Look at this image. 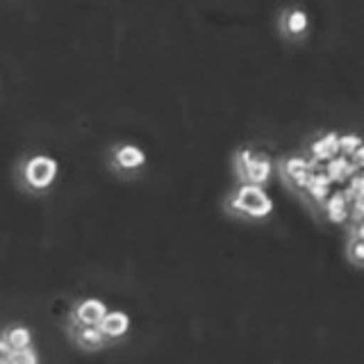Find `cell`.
Returning <instances> with one entry per match:
<instances>
[{
  "label": "cell",
  "mask_w": 364,
  "mask_h": 364,
  "mask_svg": "<svg viewBox=\"0 0 364 364\" xmlns=\"http://www.w3.org/2000/svg\"><path fill=\"white\" fill-rule=\"evenodd\" d=\"M221 208L228 216L246 223H264L276 212V205H273V198L267 187L248 185V182H237L225 193Z\"/></svg>",
  "instance_id": "6da1fadb"
},
{
  "label": "cell",
  "mask_w": 364,
  "mask_h": 364,
  "mask_svg": "<svg viewBox=\"0 0 364 364\" xmlns=\"http://www.w3.org/2000/svg\"><path fill=\"white\" fill-rule=\"evenodd\" d=\"M60 178V162L48 153H28L14 166V180L30 196H46Z\"/></svg>",
  "instance_id": "7a4b0ae2"
},
{
  "label": "cell",
  "mask_w": 364,
  "mask_h": 364,
  "mask_svg": "<svg viewBox=\"0 0 364 364\" xmlns=\"http://www.w3.org/2000/svg\"><path fill=\"white\" fill-rule=\"evenodd\" d=\"M273 173H278V159L264 148L244 144L232 153V176L237 182L269 187Z\"/></svg>",
  "instance_id": "3957f363"
},
{
  "label": "cell",
  "mask_w": 364,
  "mask_h": 364,
  "mask_svg": "<svg viewBox=\"0 0 364 364\" xmlns=\"http://www.w3.org/2000/svg\"><path fill=\"white\" fill-rule=\"evenodd\" d=\"M105 164L119 180H136L146 173L148 155L141 146L132 141H114L105 151Z\"/></svg>",
  "instance_id": "277c9868"
},
{
  "label": "cell",
  "mask_w": 364,
  "mask_h": 364,
  "mask_svg": "<svg viewBox=\"0 0 364 364\" xmlns=\"http://www.w3.org/2000/svg\"><path fill=\"white\" fill-rule=\"evenodd\" d=\"M316 166L318 164H314L305 153H291L278 159V176L294 193L305 196L307 185H310V178Z\"/></svg>",
  "instance_id": "5b68a950"
},
{
  "label": "cell",
  "mask_w": 364,
  "mask_h": 364,
  "mask_svg": "<svg viewBox=\"0 0 364 364\" xmlns=\"http://www.w3.org/2000/svg\"><path fill=\"white\" fill-rule=\"evenodd\" d=\"M276 28H278V34L287 43H303L310 37V30H312L310 11L301 5H287L278 14Z\"/></svg>",
  "instance_id": "8992f818"
},
{
  "label": "cell",
  "mask_w": 364,
  "mask_h": 364,
  "mask_svg": "<svg viewBox=\"0 0 364 364\" xmlns=\"http://www.w3.org/2000/svg\"><path fill=\"white\" fill-rule=\"evenodd\" d=\"M66 335L68 341L82 353H100L105 350L109 344V339L100 330V326H82V323H66Z\"/></svg>",
  "instance_id": "52a82bcc"
},
{
  "label": "cell",
  "mask_w": 364,
  "mask_h": 364,
  "mask_svg": "<svg viewBox=\"0 0 364 364\" xmlns=\"http://www.w3.org/2000/svg\"><path fill=\"white\" fill-rule=\"evenodd\" d=\"M34 346V333L28 323L23 321H11L3 328L0 335V362H5L14 350Z\"/></svg>",
  "instance_id": "ba28073f"
},
{
  "label": "cell",
  "mask_w": 364,
  "mask_h": 364,
  "mask_svg": "<svg viewBox=\"0 0 364 364\" xmlns=\"http://www.w3.org/2000/svg\"><path fill=\"white\" fill-rule=\"evenodd\" d=\"M305 155L312 159L314 164H326L333 157L341 155L339 148V132L330 130V132H316L310 141L305 144Z\"/></svg>",
  "instance_id": "9c48e42d"
},
{
  "label": "cell",
  "mask_w": 364,
  "mask_h": 364,
  "mask_svg": "<svg viewBox=\"0 0 364 364\" xmlns=\"http://www.w3.org/2000/svg\"><path fill=\"white\" fill-rule=\"evenodd\" d=\"M107 312L109 307L105 301L96 299V296H87V299H80L73 303L71 312H68V321L82 326H98Z\"/></svg>",
  "instance_id": "30bf717a"
},
{
  "label": "cell",
  "mask_w": 364,
  "mask_h": 364,
  "mask_svg": "<svg viewBox=\"0 0 364 364\" xmlns=\"http://www.w3.org/2000/svg\"><path fill=\"white\" fill-rule=\"evenodd\" d=\"M98 326H100L102 333H105V337L109 339V344L117 346L125 337H128L130 328H132V318L128 312H123V310H109Z\"/></svg>",
  "instance_id": "8fae6325"
},
{
  "label": "cell",
  "mask_w": 364,
  "mask_h": 364,
  "mask_svg": "<svg viewBox=\"0 0 364 364\" xmlns=\"http://www.w3.org/2000/svg\"><path fill=\"white\" fill-rule=\"evenodd\" d=\"M330 182H333V178L328 176V171L326 168H314V173L310 178V185H307V191H305V196L307 200H312L316 205H323L330 196Z\"/></svg>",
  "instance_id": "7c38bea8"
},
{
  "label": "cell",
  "mask_w": 364,
  "mask_h": 364,
  "mask_svg": "<svg viewBox=\"0 0 364 364\" xmlns=\"http://www.w3.org/2000/svg\"><path fill=\"white\" fill-rule=\"evenodd\" d=\"M350 196L346 191H337L333 193V196H328V200L321 205V208L326 210V216L328 221L333 223H344L350 219Z\"/></svg>",
  "instance_id": "4fadbf2b"
},
{
  "label": "cell",
  "mask_w": 364,
  "mask_h": 364,
  "mask_svg": "<svg viewBox=\"0 0 364 364\" xmlns=\"http://www.w3.org/2000/svg\"><path fill=\"white\" fill-rule=\"evenodd\" d=\"M328 166H326V171H328V176L333 178V182H341V180H350L353 176H355V164L350 162V157H346V155H337V157H333L330 162H326Z\"/></svg>",
  "instance_id": "5bb4252c"
},
{
  "label": "cell",
  "mask_w": 364,
  "mask_h": 364,
  "mask_svg": "<svg viewBox=\"0 0 364 364\" xmlns=\"http://www.w3.org/2000/svg\"><path fill=\"white\" fill-rule=\"evenodd\" d=\"M346 259L355 269H364V239L350 235L346 242Z\"/></svg>",
  "instance_id": "9a60e30c"
},
{
  "label": "cell",
  "mask_w": 364,
  "mask_h": 364,
  "mask_svg": "<svg viewBox=\"0 0 364 364\" xmlns=\"http://www.w3.org/2000/svg\"><path fill=\"white\" fill-rule=\"evenodd\" d=\"M39 362H41L39 350L34 348V346H28V348L14 350L3 364H39Z\"/></svg>",
  "instance_id": "2e32d148"
},
{
  "label": "cell",
  "mask_w": 364,
  "mask_h": 364,
  "mask_svg": "<svg viewBox=\"0 0 364 364\" xmlns=\"http://www.w3.org/2000/svg\"><path fill=\"white\" fill-rule=\"evenodd\" d=\"M364 144V136L358 132H346V134H339V148H341V155L350 157L358 148Z\"/></svg>",
  "instance_id": "e0dca14e"
},
{
  "label": "cell",
  "mask_w": 364,
  "mask_h": 364,
  "mask_svg": "<svg viewBox=\"0 0 364 364\" xmlns=\"http://www.w3.org/2000/svg\"><path fill=\"white\" fill-rule=\"evenodd\" d=\"M350 162L355 164V168H358V171H364V144L358 148L355 153L350 155Z\"/></svg>",
  "instance_id": "ac0fdd59"
},
{
  "label": "cell",
  "mask_w": 364,
  "mask_h": 364,
  "mask_svg": "<svg viewBox=\"0 0 364 364\" xmlns=\"http://www.w3.org/2000/svg\"><path fill=\"white\" fill-rule=\"evenodd\" d=\"M350 235H355V237H362L364 239V219L355 221L350 225Z\"/></svg>",
  "instance_id": "d6986e66"
}]
</instances>
